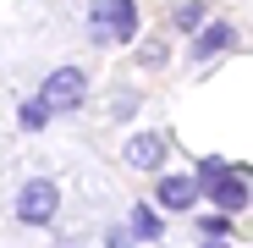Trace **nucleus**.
<instances>
[{
  "mask_svg": "<svg viewBox=\"0 0 253 248\" xmlns=\"http://www.w3.org/2000/svg\"><path fill=\"white\" fill-rule=\"evenodd\" d=\"M88 33L99 45H126L138 33V6L132 0H94L88 6Z\"/></svg>",
  "mask_w": 253,
  "mask_h": 248,
  "instance_id": "nucleus-1",
  "label": "nucleus"
},
{
  "mask_svg": "<svg viewBox=\"0 0 253 248\" xmlns=\"http://www.w3.org/2000/svg\"><path fill=\"white\" fill-rule=\"evenodd\" d=\"M39 99H44V110H50V116L77 110L83 99H88V77H83V66H55L44 83H39Z\"/></svg>",
  "mask_w": 253,
  "mask_h": 248,
  "instance_id": "nucleus-2",
  "label": "nucleus"
},
{
  "mask_svg": "<svg viewBox=\"0 0 253 248\" xmlns=\"http://www.w3.org/2000/svg\"><path fill=\"white\" fill-rule=\"evenodd\" d=\"M55 210H61V188H55L50 177L22 182V193H17V221H22V226H50Z\"/></svg>",
  "mask_w": 253,
  "mask_h": 248,
  "instance_id": "nucleus-3",
  "label": "nucleus"
},
{
  "mask_svg": "<svg viewBox=\"0 0 253 248\" xmlns=\"http://www.w3.org/2000/svg\"><path fill=\"white\" fill-rule=\"evenodd\" d=\"M198 177H187V171H176V177H160V188H154V204L160 210H193L198 204Z\"/></svg>",
  "mask_w": 253,
  "mask_h": 248,
  "instance_id": "nucleus-4",
  "label": "nucleus"
},
{
  "mask_svg": "<svg viewBox=\"0 0 253 248\" xmlns=\"http://www.w3.org/2000/svg\"><path fill=\"white\" fill-rule=\"evenodd\" d=\"M237 45V28L231 22H209V28H198V39H193V61H215V55H226Z\"/></svg>",
  "mask_w": 253,
  "mask_h": 248,
  "instance_id": "nucleus-5",
  "label": "nucleus"
},
{
  "mask_svg": "<svg viewBox=\"0 0 253 248\" xmlns=\"http://www.w3.org/2000/svg\"><path fill=\"white\" fill-rule=\"evenodd\" d=\"M160 160H165V138H160V133H132V138H126V165L154 171Z\"/></svg>",
  "mask_w": 253,
  "mask_h": 248,
  "instance_id": "nucleus-6",
  "label": "nucleus"
},
{
  "mask_svg": "<svg viewBox=\"0 0 253 248\" xmlns=\"http://www.w3.org/2000/svg\"><path fill=\"white\" fill-rule=\"evenodd\" d=\"M209 193H215L220 210H248V171L237 165V171H220V182H209Z\"/></svg>",
  "mask_w": 253,
  "mask_h": 248,
  "instance_id": "nucleus-7",
  "label": "nucleus"
},
{
  "mask_svg": "<svg viewBox=\"0 0 253 248\" xmlns=\"http://www.w3.org/2000/svg\"><path fill=\"white\" fill-rule=\"evenodd\" d=\"M132 237H143V243L165 237V226H160V210H154V204H132Z\"/></svg>",
  "mask_w": 253,
  "mask_h": 248,
  "instance_id": "nucleus-8",
  "label": "nucleus"
},
{
  "mask_svg": "<svg viewBox=\"0 0 253 248\" xmlns=\"http://www.w3.org/2000/svg\"><path fill=\"white\" fill-rule=\"evenodd\" d=\"M176 28L182 33H198L204 28V0H182V6H176Z\"/></svg>",
  "mask_w": 253,
  "mask_h": 248,
  "instance_id": "nucleus-9",
  "label": "nucleus"
},
{
  "mask_svg": "<svg viewBox=\"0 0 253 248\" xmlns=\"http://www.w3.org/2000/svg\"><path fill=\"white\" fill-rule=\"evenodd\" d=\"M44 121H50L44 99H28V105H22V127H28V133H39V127H44Z\"/></svg>",
  "mask_w": 253,
  "mask_h": 248,
  "instance_id": "nucleus-10",
  "label": "nucleus"
},
{
  "mask_svg": "<svg viewBox=\"0 0 253 248\" xmlns=\"http://www.w3.org/2000/svg\"><path fill=\"white\" fill-rule=\"evenodd\" d=\"M198 232H204V237H226V232H231V221H226V215H204V221H198Z\"/></svg>",
  "mask_w": 253,
  "mask_h": 248,
  "instance_id": "nucleus-11",
  "label": "nucleus"
},
{
  "mask_svg": "<svg viewBox=\"0 0 253 248\" xmlns=\"http://www.w3.org/2000/svg\"><path fill=\"white\" fill-rule=\"evenodd\" d=\"M204 248H231V243H226V237H209V243H204Z\"/></svg>",
  "mask_w": 253,
  "mask_h": 248,
  "instance_id": "nucleus-12",
  "label": "nucleus"
}]
</instances>
